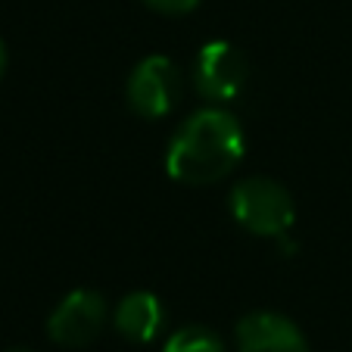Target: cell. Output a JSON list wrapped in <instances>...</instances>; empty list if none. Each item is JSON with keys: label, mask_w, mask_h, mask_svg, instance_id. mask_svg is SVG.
Wrapping results in <instances>:
<instances>
[{"label": "cell", "mask_w": 352, "mask_h": 352, "mask_svg": "<svg viewBox=\"0 0 352 352\" xmlns=\"http://www.w3.org/2000/svg\"><path fill=\"white\" fill-rule=\"evenodd\" d=\"M107 327V299L97 290H72L60 299V306L47 318V333L56 346L66 349H85Z\"/></svg>", "instance_id": "4"}, {"label": "cell", "mask_w": 352, "mask_h": 352, "mask_svg": "<svg viewBox=\"0 0 352 352\" xmlns=\"http://www.w3.org/2000/svg\"><path fill=\"white\" fill-rule=\"evenodd\" d=\"M193 85L209 103H231L250 85V63L231 41H209L197 54Z\"/></svg>", "instance_id": "3"}, {"label": "cell", "mask_w": 352, "mask_h": 352, "mask_svg": "<svg viewBox=\"0 0 352 352\" xmlns=\"http://www.w3.org/2000/svg\"><path fill=\"white\" fill-rule=\"evenodd\" d=\"M162 352H225V340L203 324H187L166 340Z\"/></svg>", "instance_id": "8"}, {"label": "cell", "mask_w": 352, "mask_h": 352, "mask_svg": "<svg viewBox=\"0 0 352 352\" xmlns=\"http://www.w3.org/2000/svg\"><path fill=\"white\" fill-rule=\"evenodd\" d=\"M150 10H156V13H166V16H184L190 13V10L199 7V0H144Z\"/></svg>", "instance_id": "9"}, {"label": "cell", "mask_w": 352, "mask_h": 352, "mask_svg": "<svg viewBox=\"0 0 352 352\" xmlns=\"http://www.w3.org/2000/svg\"><path fill=\"white\" fill-rule=\"evenodd\" d=\"M128 107L144 119H162L181 100V72L168 56H146L128 75Z\"/></svg>", "instance_id": "5"}, {"label": "cell", "mask_w": 352, "mask_h": 352, "mask_svg": "<svg viewBox=\"0 0 352 352\" xmlns=\"http://www.w3.org/2000/svg\"><path fill=\"white\" fill-rule=\"evenodd\" d=\"M237 352H309L306 333L280 312H250L234 327Z\"/></svg>", "instance_id": "6"}, {"label": "cell", "mask_w": 352, "mask_h": 352, "mask_svg": "<svg viewBox=\"0 0 352 352\" xmlns=\"http://www.w3.org/2000/svg\"><path fill=\"white\" fill-rule=\"evenodd\" d=\"M3 72H7V44L0 41V78H3Z\"/></svg>", "instance_id": "10"}, {"label": "cell", "mask_w": 352, "mask_h": 352, "mask_svg": "<svg viewBox=\"0 0 352 352\" xmlns=\"http://www.w3.org/2000/svg\"><path fill=\"white\" fill-rule=\"evenodd\" d=\"M7 352H32V349H22V346H16V349H7Z\"/></svg>", "instance_id": "11"}, {"label": "cell", "mask_w": 352, "mask_h": 352, "mask_svg": "<svg viewBox=\"0 0 352 352\" xmlns=\"http://www.w3.org/2000/svg\"><path fill=\"white\" fill-rule=\"evenodd\" d=\"M231 215L256 237L280 240L296 221V206L284 184L253 175L231 187Z\"/></svg>", "instance_id": "2"}, {"label": "cell", "mask_w": 352, "mask_h": 352, "mask_svg": "<svg viewBox=\"0 0 352 352\" xmlns=\"http://www.w3.org/2000/svg\"><path fill=\"white\" fill-rule=\"evenodd\" d=\"M166 324V309L150 290H134L122 299L113 312V327L131 343H150Z\"/></svg>", "instance_id": "7"}, {"label": "cell", "mask_w": 352, "mask_h": 352, "mask_svg": "<svg viewBox=\"0 0 352 352\" xmlns=\"http://www.w3.org/2000/svg\"><path fill=\"white\" fill-rule=\"evenodd\" d=\"M246 138L228 109L209 107L193 113L168 144L166 172L181 184H215L240 166Z\"/></svg>", "instance_id": "1"}]
</instances>
